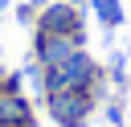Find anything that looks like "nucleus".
Masks as SVG:
<instances>
[{"instance_id": "nucleus-1", "label": "nucleus", "mask_w": 131, "mask_h": 127, "mask_svg": "<svg viewBox=\"0 0 131 127\" xmlns=\"http://www.w3.org/2000/svg\"><path fill=\"white\" fill-rule=\"evenodd\" d=\"M98 82H102V66L86 49H74L57 70H45V94L49 90H90V94H98Z\"/></svg>"}, {"instance_id": "nucleus-2", "label": "nucleus", "mask_w": 131, "mask_h": 127, "mask_svg": "<svg viewBox=\"0 0 131 127\" xmlns=\"http://www.w3.org/2000/svg\"><path fill=\"white\" fill-rule=\"evenodd\" d=\"M94 98L90 90H49L45 94V115L57 127H86V119L94 115Z\"/></svg>"}, {"instance_id": "nucleus-3", "label": "nucleus", "mask_w": 131, "mask_h": 127, "mask_svg": "<svg viewBox=\"0 0 131 127\" xmlns=\"http://www.w3.org/2000/svg\"><path fill=\"white\" fill-rule=\"evenodd\" d=\"M37 29H45V33H66V37H74L78 45H86V20H82V8L70 4V0H49V4H41V12H37Z\"/></svg>"}, {"instance_id": "nucleus-4", "label": "nucleus", "mask_w": 131, "mask_h": 127, "mask_svg": "<svg viewBox=\"0 0 131 127\" xmlns=\"http://www.w3.org/2000/svg\"><path fill=\"white\" fill-rule=\"evenodd\" d=\"M74 49H86V45H78V41L66 37V33H45V29L33 33V53H37V66H41V70H57Z\"/></svg>"}, {"instance_id": "nucleus-5", "label": "nucleus", "mask_w": 131, "mask_h": 127, "mask_svg": "<svg viewBox=\"0 0 131 127\" xmlns=\"http://www.w3.org/2000/svg\"><path fill=\"white\" fill-rule=\"evenodd\" d=\"M90 8L98 12V20H102V29H106V33H111V29H119V25H123V16H127L119 0H90Z\"/></svg>"}, {"instance_id": "nucleus-6", "label": "nucleus", "mask_w": 131, "mask_h": 127, "mask_svg": "<svg viewBox=\"0 0 131 127\" xmlns=\"http://www.w3.org/2000/svg\"><path fill=\"white\" fill-rule=\"evenodd\" d=\"M16 20L20 25H33L37 16H33V4H16Z\"/></svg>"}, {"instance_id": "nucleus-7", "label": "nucleus", "mask_w": 131, "mask_h": 127, "mask_svg": "<svg viewBox=\"0 0 131 127\" xmlns=\"http://www.w3.org/2000/svg\"><path fill=\"white\" fill-rule=\"evenodd\" d=\"M106 123H123V107H119V102L106 107Z\"/></svg>"}, {"instance_id": "nucleus-8", "label": "nucleus", "mask_w": 131, "mask_h": 127, "mask_svg": "<svg viewBox=\"0 0 131 127\" xmlns=\"http://www.w3.org/2000/svg\"><path fill=\"white\" fill-rule=\"evenodd\" d=\"M0 8H8V0H0Z\"/></svg>"}, {"instance_id": "nucleus-9", "label": "nucleus", "mask_w": 131, "mask_h": 127, "mask_svg": "<svg viewBox=\"0 0 131 127\" xmlns=\"http://www.w3.org/2000/svg\"><path fill=\"white\" fill-rule=\"evenodd\" d=\"M70 4H82V0H70Z\"/></svg>"}]
</instances>
